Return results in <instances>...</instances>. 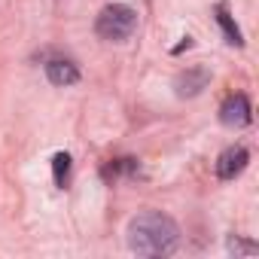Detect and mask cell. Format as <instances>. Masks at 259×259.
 <instances>
[{
	"label": "cell",
	"mask_w": 259,
	"mask_h": 259,
	"mask_svg": "<svg viewBox=\"0 0 259 259\" xmlns=\"http://www.w3.org/2000/svg\"><path fill=\"white\" fill-rule=\"evenodd\" d=\"M217 22H220L223 34H226V40H229L232 46H241V43H244V40H241V31H238V25L232 22V16L226 13V7H217Z\"/></svg>",
	"instance_id": "52a82bcc"
},
{
	"label": "cell",
	"mask_w": 259,
	"mask_h": 259,
	"mask_svg": "<svg viewBox=\"0 0 259 259\" xmlns=\"http://www.w3.org/2000/svg\"><path fill=\"white\" fill-rule=\"evenodd\" d=\"M46 76H49V82H55V85H73V82L79 79V70H76L73 61L52 58V61L46 64Z\"/></svg>",
	"instance_id": "5b68a950"
},
{
	"label": "cell",
	"mask_w": 259,
	"mask_h": 259,
	"mask_svg": "<svg viewBox=\"0 0 259 259\" xmlns=\"http://www.w3.org/2000/svg\"><path fill=\"white\" fill-rule=\"evenodd\" d=\"M207 70H201V67H195V70H189V73H183V76H177V95H198L204 85H207Z\"/></svg>",
	"instance_id": "8992f818"
},
{
	"label": "cell",
	"mask_w": 259,
	"mask_h": 259,
	"mask_svg": "<svg viewBox=\"0 0 259 259\" xmlns=\"http://www.w3.org/2000/svg\"><path fill=\"white\" fill-rule=\"evenodd\" d=\"M250 119H253V110H250V101H247V95H229L226 101H223V107H220V122L223 125H229V128H244V125H250Z\"/></svg>",
	"instance_id": "3957f363"
},
{
	"label": "cell",
	"mask_w": 259,
	"mask_h": 259,
	"mask_svg": "<svg viewBox=\"0 0 259 259\" xmlns=\"http://www.w3.org/2000/svg\"><path fill=\"white\" fill-rule=\"evenodd\" d=\"M52 171H55V183L64 189L67 180H70V156H67V153H58V156L52 159Z\"/></svg>",
	"instance_id": "ba28073f"
},
{
	"label": "cell",
	"mask_w": 259,
	"mask_h": 259,
	"mask_svg": "<svg viewBox=\"0 0 259 259\" xmlns=\"http://www.w3.org/2000/svg\"><path fill=\"white\" fill-rule=\"evenodd\" d=\"M229 250H232V253H247V256L259 253L256 244H247V241H241V238H232V241H229Z\"/></svg>",
	"instance_id": "9c48e42d"
},
{
	"label": "cell",
	"mask_w": 259,
	"mask_h": 259,
	"mask_svg": "<svg viewBox=\"0 0 259 259\" xmlns=\"http://www.w3.org/2000/svg\"><path fill=\"white\" fill-rule=\"evenodd\" d=\"M247 162H250V153H247L244 147H229V150H223L220 159H217V177H220V180H235V177L247 168Z\"/></svg>",
	"instance_id": "277c9868"
},
{
	"label": "cell",
	"mask_w": 259,
	"mask_h": 259,
	"mask_svg": "<svg viewBox=\"0 0 259 259\" xmlns=\"http://www.w3.org/2000/svg\"><path fill=\"white\" fill-rule=\"evenodd\" d=\"M177 241H180L177 223L159 210L138 213L128 223V247L141 256H168L177 250Z\"/></svg>",
	"instance_id": "6da1fadb"
},
{
	"label": "cell",
	"mask_w": 259,
	"mask_h": 259,
	"mask_svg": "<svg viewBox=\"0 0 259 259\" xmlns=\"http://www.w3.org/2000/svg\"><path fill=\"white\" fill-rule=\"evenodd\" d=\"M138 28V10H132L128 4H110L101 10L98 22H95V31L101 40H110V43H119V40H128Z\"/></svg>",
	"instance_id": "7a4b0ae2"
}]
</instances>
